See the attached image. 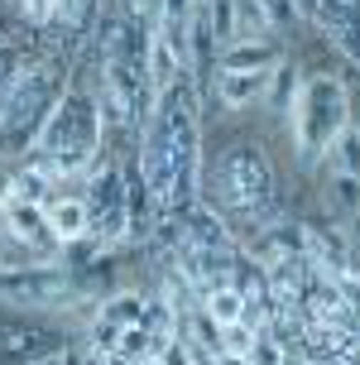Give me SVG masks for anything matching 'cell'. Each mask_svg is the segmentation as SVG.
Masks as SVG:
<instances>
[{"mask_svg":"<svg viewBox=\"0 0 360 365\" xmlns=\"http://www.w3.org/2000/svg\"><path fill=\"white\" fill-rule=\"evenodd\" d=\"M140 178L149 187L154 221H173L197 202L202 182V82L182 73L173 87L154 96L140 145Z\"/></svg>","mask_w":360,"mask_h":365,"instance_id":"obj_1","label":"cell"},{"mask_svg":"<svg viewBox=\"0 0 360 365\" xmlns=\"http://www.w3.org/2000/svg\"><path fill=\"white\" fill-rule=\"evenodd\" d=\"M212 197L216 212L231 231H264L279 217V173H274V159L254 140H235L216 154L212 164Z\"/></svg>","mask_w":360,"mask_h":365,"instance_id":"obj_2","label":"cell"},{"mask_svg":"<svg viewBox=\"0 0 360 365\" xmlns=\"http://www.w3.org/2000/svg\"><path fill=\"white\" fill-rule=\"evenodd\" d=\"M101 135H106V120H101V101H96V91H77L68 87L63 91V101L53 106V115L43 120L34 140V159L43 173L53 182L63 178H87L91 164L101 159Z\"/></svg>","mask_w":360,"mask_h":365,"instance_id":"obj_3","label":"cell"},{"mask_svg":"<svg viewBox=\"0 0 360 365\" xmlns=\"http://www.w3.org/2000/svg\"><path fill=\"white\" fill-rule=\"evenodd\" d=\"M351 87L331 73H312L298 82L293 91V110H288V125H293V145L303 164H322L326 149L336 145V135L351 125Z\"/></svg>","mask_w":360,"mask_h":365,"instance_id":"obj_4","label":"cell"},{"mask_svg":"<svg viewBox=\"0 0 360 365\" xmlns=\"http://www.w3.org/2000/svg\"><path fill=\"white\" fill-rule=\"evenodd\" d=\"M68 91V73L38 58V63H24L15 73V82L0 91V145L5 149H34L43 120L53 115V106Z\"/></svg>","mask_w":360,"mask_h":365,"instance_id":"obj_5","label":"cell"},{"mask_svg":"<svg viewBox=\"0 0 360 365\" xmlns=\"http://www.w3.org/2000/svg\"><path fill=\"white\" fill-rule=\"evenodd\" d=\"M82 202H87V221H91V240L101 250H115L120 240L135 236L130 221V187H125V168L115 159H96L91 173L82 178Z\"/></svg>","mask_w":360,"mask_h":365,"instance_id":"obj_6","label":"cell"},{"mask_svg":"<svg viewBox=\"0 0 360 365\" xmlns=\"http://www.w3.org/2000/svg\"><path fill=\"white\" fill-rule=\"evenodd\" d=\"M72 284H77V274L63 269L58 259L48 264H19V269H0V303H10V308H29V312H48L58 303H68L72 298Z\"/></svg>","mask_w":360,"mask_h":365,"instance_id":"obj_7","label":"cell"},{"mask_svg":"<svg viewBox=\"0 0 360 365\" xmlns=\"http://www.w3.org/2000/svg\"><path fill=\"white\" fill-rule=\"evenodd\" d=\"M284 63V53L274 48V38H231L216 53L212 73H274Z\"/></svg>","mask_w":360,"mask_h":365,"instance_id":"obj_8","label":"cell"},{"mask_svg":"<svg viewBox=\"0 0 360 365\" xmlns=\"http://www.w3.org/2000/svg\"><path fill=\"white\" fill-rule=\"evenodd\" d=\"M269 77L274 73H212V96L226 110H245L269 96Z\"/></svg>","mask_w":360,"mask_h":365,"instance_id":"obj_9","label":"cell"},{"mask_svg":"<svg viewBox=\"0 0 360 365\" xmlns=\"http://www.w3.org/2000/svg\"><path fill=\"white\" fill-rule=\"evenodd\" d=\"M43 221H48V236H53L58 245H77V240L91 236V221H87V202H82V192H77V197L43 202Z\"/></svg>","mask_w":360,"mask_h":365,"instance_id":"obj_10","label":"cell"},{"mask_svg":"<svg viewBox=\"0 0 360 365\" xmlns=\"http://www.w3.org/2000/svg\"><path fill=\"white\" fill-rule=\"evenodd\" d=\"M197 303H202L197 312L212 322V327H235V322H245V317H250V308H245V293L235 289L231 279H226V284H216V289H207Z\"/></svg>","mask_w":360,"mask_h":365,"instance_id":"obj_11","label":"cell"},{"mask_svg":"<svg viewBox=\"0 0 360 365\" xmlns=\"http://www.w3.org/2000/svg\"><path fill=\"white\" fill-rule=\"evenodd\" d=\"M322 202L336 221H360V178H346V173H326L322 182Z\"/></svg>","mask_w":360,"mask_h":365,"instance_id":"obj_12","label":"cell"},{"mask_svg":"<svg viewBox=\"0 0 360 365\" xmlns=\"http://www.w3.org/2000/svg\"><path fill=\"white\" fill-rule=\"evenodd\" d=\"M326 173H346V178H360V125H346L336 135V145L326 149Z\"/></svg>","mask_w":360,"mask_h":365,"instance_id":"obj_13","label":"cell"},{"mask_svg":"<svg viewBox=\"0 0 360 365\" xmlns=\"http://www.w3.org/2000/svg\"><path fill=\"white\" fill-rule=\"evenodd\" d=\"M38 356H48V351H43V336H38V327L10 331V336H5V341H0V361L29 365V361H38Z\"/></svg>","mask_w":360,"mask_h":365,"instance_id":"obj_14","label":"cell"},{"mask_svg":"<svg viewBox=\"0 0 360 365\" xmlns=\"http://www.w3.org/2000/svg\"><path fill=\"white\" fill-rule=\"evenodd\" d=\"M259 336H264V331L254 327L250 317H245V322H235V327H221V356H235V361H250V351L259 346Z\"/></svg>","mask_w":360,"mask_h":365,"instance_id":"obj_15","label":"cell"},{"mask_svg":"<svg viewBox=\"0 0 360 365\" xmlns=\"http://www.w3.org/2000/svg\"><path fill=\"white\" fill-rule=\"evenodd\" d=\"M15 197L38 202V207H43V202H53V178H48L38 164H24V168L15 173Z\"/></svg>","mask_w":360,"mask_h":365,"instance_id":"obj_16","label":"cell"},{"mask_svg":"<svg viewBox=\"0 0 360 365\" xmlns=\"http://www.w3.org/2000/svg\"><path fill=\"white\" fill-rule=\"evenodd\" d=\"M259 5H264V19H269V34H293L303 24L298 0H259Z\"/></svg>","mask_w":360,"mask_h":365,"instance_id":"obj_17","label":"cell"},{"mask_svg":"<svg viewBox=\"0 0 360 365\" xmlns=\"http://www.w3.org/2000/svg\"><path fill=\"white\" fill-rule=\"evenodd\" d=\"M19 68H24V58L15 53V48H5V43H0V91L10 87V82H15V73Z\"/></svg>","mask_w":360,"mask_h":365,"instance_id":"obj_18","label":"cell"},{"mask_svg":"<svg viewBox=\"0 0 360 365\" xmlns=\"http://www.w3.org/2000/svg\"><path fill=\"white\" fill-rule=\"evenodd\" d=\"M19 5L34 24H53V0H19Z\"/></svg>","mask_w":360,"mask_h":365,"instance_id":"obj_19","label":"cell"},{"mask_svg":"<svg viewBox=\"0 0 360 365\" xmlns=\"http://www.w3.org/2000/svg\"><path fill=\"white\" fill-rule=\"evenodd\" d=\"M29 365H68V351H48V356H38V361H29Z\"/></svg>","mask_w":360,"mask_h":365,"instance_id":"obj_20","label":"cell"},{"mask_svg":"<svg viewBox=\"0 0 360 365\" xmlns=\"http://www.w3.org/2000/svg\"><path fill=\"white\" fill-rule=\"evenodd\" d=\"M135 365H163V356H144V361H135Z\"/></svg>","mask_w":360,"mask_h":365,"instance_id":"obj_21","label":"cell"},{"mask_svg":"<svg viewBox=\"0 0 360 365\" xmlns=\"http://www.w3.org/2000/svg\"><path fill=\"white\" fill-rule=\"evenodd\" d=\"M192 5H212V0H192Z\"/></svg>","mask_w":360,"mask_h":365,"instance_id":"obj_22","label":"cell"}]
</instances>
